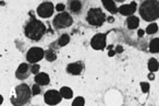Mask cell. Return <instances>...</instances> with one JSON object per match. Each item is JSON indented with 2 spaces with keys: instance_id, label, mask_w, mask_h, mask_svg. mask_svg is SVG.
I'll return each mask as SVG.
<instances>
[{
  "instance_id": "obj_1",
  "label": "cell",
  "mask_w": 159,
  "mask_h": 106,
  "mask_svg": "<svg viewBox=\"0 0 159 106\" xmlns=\"http://www.w3.org/2000/svg\"><path fill=\"white\" fill-rule=\"evenodd\" d=\"M139 14L142 19L152 22L159 19V1L158 0H145L139 7Z\"/></svg>"
},
{
  "instance_id": "obj_2",
  "label": "cell",
  "mask_w": 159,
  "mask_h": 106,
  "mask_svg": "<svg viewBox=\"0 0 159 106\" xmlns=\"http://www.w3.org/2000/svg\"><path fill=\"white\" fill-rule=\"evenodd\" d=\"M45 32H46V26L44 23L34 18L27 23L24 29L26 37H29L32 41H39L44 36Z\"/></svg>"
},
{
  "instance_id": "obj_3",
  "label": "cell",
  "mask_w": 159,
  "mask_h": 106,
  "mask_svg": "<svg viewBox=\"0 0 159 106\" xmlns=\"http://www.w3.org/2000/svg\"><path fill=\"white\" fill-rule=\"evenodd\" d=\"M16 97H12L11 102L13 105H25L31 101V97L33 95L32 90L29 88V85L25 83L20 84L16 88Z\"/></svg>"
},
{
  "instance_id": "obj_4",
  "label": "cell",
  "mask_w": 159,
  "mask_h": 106,
  "mask_svg": "<svg viewBox=\"0 0 159 106\" xmlns=\"http://www.w3.org/2000/svg\"><path fill=\"white\" fill-rule=\"evenodd\" d=\"M106 20V14L99 8H92L87 12L86 21L93 26H102Z\"/></svg>"
},
{
  "instance_id": "obj_5",
  "label": "cell",
  "mask_w": 159,
  "mask_h": 106,
  "mask_svg": "<svg viewBox=\"0 0 159 106\" xmlns=\"http://www.w3.org/2000/svg\"><path fill=\"white\" fill-rule=\"evenodd\" d=\"M72 24H73L72 17L66 11L60 12L59 14H57V16L53 18V21H52V25L58 30L66 29V27L71 26Z\"/></svg>"
},
{
  "instance_id": "obj_6",
  "label": "cell",
  "mask_w": 159,
  "mask_h": 106,
  "mask_svg": "<svg viewBox=\"0 0 159 106\" xmlns=\"http://www.w3.org/2000/svg\"><path fill=\"white\" fill-rule=\"evenodd\" d=\"M45 51L40 47H32L29 49L26 54V60L29 61V64H37L38 61L44 58Z\"/></svg>"
},
{
  "instance_id": "obj_7",
  "label": "cell",
  "mask_w": 159,
  "mask_h": 106,
  "mask_svg": "<svg viewBox=\"0 0 159 106\" xmlns=\"http://www.w3.org/2000/svg\"><path fill=\"white\" fill-rule=\"evenodd\" d=\"M61 99L62 95L60 93V91L58 92L56 90H49L44 95L45 103L48 104V105H57V104H59L61 102Z\"/></svg>"
},
{
  "instance_id": "obj_8",
  "label": "cell",
  "mask_w": 159,
  "mask_h": 106,
  "mask_svg": "<svg viewBox=\"0 0 159 106\" xmlns=\"http://www.w3.org/2000/svg\"><path fill=\"white\" fill-rule=\"evenodd\" d=\"M55 7L51 2H43L37 7V14L40 18L48 19L53 14Z\"/></svg>"
},
{
  "instance_id": "obj_9",
  "label": "cell",
  "mask_w": 159,
  "mask_h": 106,
  "mask_svg": "<svg viewBox=\"0 0 159 106\" xmlns=\"http://www.w3.org/2000/svg\"><path fill=\"white\" fill-rule=\"evenodd\" d=\"M106 34H96L91 41V46L96 51H102L106 47Z\"/></svg>"
},
{
  "instance_id": "obj_10",
  "label": "cell",
  "mask_w": 159,
  "mask_h": 106,
  "mask_svg": "<svg viewBox=\"0 0 159 106\" xmlns=\"http://www.w3.org/2000/svg\"><path fill=\"white\" fill-rule=\"evenodd\" d=\"M32 73L31 67L29 66V64H21L20 66L18 67V70L16 72V77L18 78L19 80H25L30 77V75Z\"/></svg>"
},
{
  "instance_id": "obj_11",
  "label": "cell",
  "mask_w": 159,
  "mask_h": 106,
  "mask_svg": "<svg viewBox=\"0 0 159 106\" xmlns=\"http://www.w3.org/2000/svg\"><path fill=\"white\" fill-rule=\"evenodd\" d=\"M136 11V2H131L130 5H123L120 8H118V12L122 16H132Z\"/></svg>"
},
{
  "instance_id": "obj_12",
  "label": "cell",
  "mask_w": 159,
  "mask_h": 106,
  "mask_svg": "<svg viewBox=\"0 0 159 106\" xmlns=\"http://www.w3.org/2000/svg\"><path fill=\"white\" fill-rule=\"evenodd\" d=\"M66 71H68V73H70V75H81L82 71H83V65L80 61L73 62V64L68 65V67H66Z\"/></svg>"
},
{
  "instance_id": "obj_13",
  "label": "cell",
  "mask_w": 159,
  "mask_h": 106,
  "mask_svg": "<svg viewBox=\"0 0 159 106\" xmlns=\"http://www.w3.org/2000/svg\"><path fill=\"white\" fill-rule=\"evenodd\" d=\"M35 83L39 84V85H47L50 82V78L47 73L45 72H38L37 75H35Z\"/></svg>"
},
{
  "instance_id": "obj_14",
  "label": "cell",
  "mask_w": 159,
  "mask_h": 106,
  "mask_svg": "<svg viewBox=\"0 0 159 106\" xmlns=\"http://www.w3.org/2000/svg\"><path fill=\"white\" fill-rule=\"evenodd\" d=\"M69 9L72 13L79 14L82 11V3L80 0H70L69 1Z\"/></svg>"
},
{
  "instance_id": "obj_15",
  "label": "cell",
  "mask_w": 159,
  "mask_h": 106,
  "mask_svg": "<svg viewBox=\"0 0 159 106\" xmlns=\"http://www.w3.org/2000/svg\"><path fill=\"white\" fill-rule=\"evenodd\" d=\"M102 5H104V7L106 8L111 14H115L118 12V8H117V6H116L115 0H102Z\"/></svg>"
},
{
  "instance_id": "obj_16",
  "label": "cell",
  "mask_w": 159,
  "mask_h": 106,
  "mask_svg": "<svg viewBox=\"0 0 159 106\" xmlns=\"http://www.w3.org/2000/svg\"><path fill=\"white\" fill-rule=\"evenodd\" d=\"M126 24H128L129 30L137 29V26H139V18L135 16H131L130 18H128V20H126Z\"/></svg>"
},
{
  "instance_id": "obj_17",
  "label": "cell",
  "mask_w": 159,
  "mask_h": 106,
  "mask_svg": "<svg viewBox=\"0 0 159 106\" xmlns=\"http://www.w3.org/2000/svg\"><path fill=\"white\" fill-rule=\"evenodd\" d=\"M149 51L150 53L156 54L159 53V38H154L149 43Z\"/></svg>"
},
{
  "instance_id": "obj_18",
  "label": "cell",
  "mask_w": 159,
  "mask_h": 106,
  "mask_svg": "<svg viewBox=\"0 0 159 106\" xmlns=\"http://www.w3.org/2000/svg\"><path fill=\"white\" fill-rule=\"evenodd\" d=\"M60 93H61L62 97L66 99H72V96H73L72 90H71L70 88H68V86H63V88L60 89Z\"/></svg>"
},
{
  "instance_id": "obj_19",
  "label": "cell",
  "mask_w": 159,
  "mask_h": 106,
  "mask_svg": "<svg viewBox=\"0 0 159 106\" xmlns=\"http://www.w3.org/2000/svg\"><path fill=\"white\" fill-rule=\"evenodd\" d=\"M159 68V62L157 61L155 58H150L148 60V69H149L150 72H156Z\"/></svg>"
},
{
  "instance_id": "obj_20",
  "label": "cell",
  "mask_w": 159,
  "mask_h": 106,
  "mask_svg": "<svg viewBox=\"0 0 159 106\" xmlns=\"http://www.w3.org/2000/svg\"><path fill=\"white\" fill-rule=\"evenodd\" d=\"M69 42H70V36H69L68 34H63V35L60 36L57 44L59 47H63V46H66V45L69 44Z\"/></svg>"
},
{
  "instance_id": "obj_21",
  "label": "cell",
  "mask_w": 159,
  "mask_h": 106,
  "mask_svg": "<svg viewBox=\"0 0 159 106\" xmlns=\"http://www.w3.org/2000/svg\"><path fill=\"white\" fill-rule=\"evenodd\" d=\"M45 57H46V59L50 62L55 61V60L57 59V55H56V53L52 51V49H48V51H45Z\"/></svg>"
},
{
  "instance_id": "obj_22",
  "label": "cell",
  "mask_w": 159,
  "mask_h": 106,
  "mask_svg": "<svg viewBox=\"0 0 159 106\" xmlns=\"http://www.w3.org/2000/svg\"><path fill=\"white\" fill-rule=\"evenodd\" d=\"M158 32V25L156 23H150L146 29V33L147 34H155Z\"/></svg>"
},
{
  "instance_id": "obj_23",
  "label": "cell",
  "mask_w": 159,
  "mask_h": 106,
  "mask_svg": "<svg viewBox=\"0 0 159 106\" xmlns=\"http://www.w3.org/2000/svg\"><path fill=\"white\" fill-rule=\"evenodd\" d=\"M84 105H85V99L81 96L76 97L72 103V106H84Z\"/></svg>"
},
{
  "instance_id": "obj_24",
  "label": "cell",
  "mask_w": 159,
  "mask_h": 106,
  "mask_svg": "<svg viewBox=\"0 0 159 106\" xmlns=\"http://www.w3.org/2000/svg\"><path fill=\"white\" fill-rule=\"evenodd\" d=\"M40 92H42V88H40L39 84L35 83L32 86V93H33V95H38L40 94Z\"/></svg>"
},
{
  "instance_id": "obj_25",
  "label": "cell",
  "mask_w": 159,
  "mask_h": 106,
  "mask_svg": "<svg viewBox=\"0 0 159 106\" xmlns=\"http://www.w3.org/2000/svg\"><path fill=\"white\" fill-rule=\"evenodd\" d=\"M141 89L143 93H148V91H149V84L147 82H141Z\"/></svg>"
},
{
  "instance_id": "obj_26",
  "label": "cell",
  "mask_w": 159,
  "mask_h": 106,
  "mask_svg": "<svg viewBox=\"0 0 159 106\" xmlns=\"http://www.w3.org/2000/svg\"><path fill=\"white\" fill-rule=\"evenodd\" d=\"M39 65L38 64H33V66L31 67V70H32V73H34V75H37L38 72H39Z\"/></svg>"
},
{
  "instance_id": "obj_27",
  "label": "cell",
  "mask_w": 159,
  "mask_h": 106,
  "mask_svg": "<svg viewBox=\"0 0 159 106\" xmlns=\"http://www.w3.org/2000/svg\"><path fill=\"white\" fill-rule=\"evenodd\" d=\"M64 9H66V6H64L63 3H58V5L56 6V10L59 12H63Z\"/></svg>"
},
{
  "instance_id": "obj_28",
  "label": "cell",
  "mask_w": 159,
  "mask_h": 106,
  "mask_svg": "<svg viewBox=\"0 0 159 106\" xmlns=\"http://www.w3.org/2000/svg\"><path fill=\"white\" fill-rule=\"evenodd\" d=\"M116 53H117V54H121L122 53V51H123V47H122V46H120V45H119V46H117V47H116Z\"/></svg>"
},
{
  "instance_id": "obj_29",
  "label": "cell",
  "mask_w": 159,
  "mask_h": 106,
  "mask_svg": "<svg viewBox=\"0 0 159 106\" xmlns=\"http://www.w3.org/2000/svg\"><path fill=\"white\" fill-rule=\"evenodd\" d=\"M144 33H145V32H144L143 30H139V32H137V34H139V37H143Z\"/></svg>"
},
{
  "instance_id": "obj_30",
  "label": "cell",
  "mask_w": 159,
  "mask_h": 106,
  "mask_svg": "<svg viewBox=\"0 0 159 106\" xmlns=\"http://www.w3.org/2000/svg\"><path fill=\"white\" fill-rule=\"evenodd\" d=\"M148 78H149L150 80H154V78H155V75H152V73H149V75H148Z\"/></svg>"
},
{
  "instance_id": "obj_31",
  "label": "cell",
  "mask_w": 159,
  "mask_h": 106,
  "mask_svg": "<svg viewBox=\"0 0 159 106\" xmlns=\"http://www.w3.org/2000/svg\"><path fill=\"white\" fill-rule=\"evenodd\" d=\"M115 54H116V51H109V56H110V57H111V56L115 55Z\"/></svg>"
},
{
  "instance_id": "obj_32",
  "label": "cell",
  "mask_w": 159,
  "mask_h": 106,
  "mask_svg": "<svg viewBox=\"0 0 159 106\" xmlns=\"http://www.w3.org/2000/svg\"><path fill=\"white\" fill-rule=\"evenodd\" d=\"M2 102H3V99H2V96H0V104H2Z\"/></svg>"
},
{
  "instance_id": "obj_33",
  "label": "cell",
  "mask_w": 159,
  "mask_h": 106,
  "mask_svg": "<svg viewBox=\"0 0 159 106\" xmlns=\"http://www.w3.org/2000/svg\"><path fill=\"white\" fill-rule=\"evenodd\" d=\"M117 2H122V1H124V0H116Z\"/></svg>"
}]
</instances>
